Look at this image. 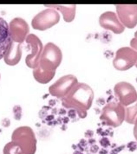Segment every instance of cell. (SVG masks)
Returning a JSON list of instances; mask_svg holds the SVG:
<instances>
[{"label": "cell", "mask_w": 137, "mask_h": 154, "mask_svg": "<svg viewBox=\"0 0 137 154\" xmlns=\"http://www.w3.org/2000/svg\"><path fill=\"white\" fill-rule=\"evenodd\" d=\"M93 100L94 92L92 88L82 82H78L65 97L61 99L64 107L75 110L82 119L87 116V111L91 107Z\"/></svg>", "instance_id": "cell-1"}, {"label": "cell", "mask_w": 137, "mask_h": 154, "mask_svg": "<svg viewBox=\"0 0 137 154\" xmlns=\"http://www.w3.org/2000/svg\"><path fill=\"white\" fill-rule=\"evenodd\" d=\"M62 60V53L60 48L53 42H48L43 49V53L39 61V67L41 69L56 73Z\"/></svg>", "instance_id": "cell-2"}, {"label": "cell", "mask_w": 137, "mask_h": 154, "mask_svg": "<svg viewBox=\"0 0 137 154\" xmlns=\"http://www.w3.org/2000/svg\"><path fill=\"white\" fill-rule=\"evenodd\" d=\"M11 141L17 143L24 154H35L37 151V138L30 126H20L11 134Z\"/></svg>", "instance_id": "cell-3"}, {"label": "cell", "mask_w": 137, "mask_h": 154, "mask_svg": "<svg viewBox=\"0 0 137 154\" xmlns=\"http://www.w3.org/2000/svg\"><path fill=\"white\" fill-rule=\"evenodd\" d=\"M126 116V111L123 106L119 102H110L102 110L100 119L107 126L112 127L120 126Z\"/></svg>", "instance_id": "cell-4"}, {"label": "cell", "mask_w": 137, "mask_h": 154, "mask_svg": "<svg viewBox=\"0 0 137 154\" xmlns=\"http://www.w3.org/2000/svg\"><path fill=\"white\" fill-rule=\"evenodd\" d=\"M59 21V13L54 9L47 8L35 16L31 21V25L35 29L43 31L55 26Z\"/></svg>", "instance_id": "cell-5"}, {"label": "cell", "mask_w": 137, "mask_h": 154, "mask_svg": "<svg viewBox=\"0 0 137 154\" xmlns=\"http://www.w3.org/2000/svg\"><path fill=\"white\" fill-rule=\"evenodd\" d=\"M137 63V51L131 47H123L116 52L113 60L115 69L119 71H126L135 66Z\"/></svg>", "instance_id": "cell-6"}, {"label": "cell", "mask_w": 137, "mask_h": 154, "mask_svg": "<svg viewBox=\"0 0 137 154\" xmlns=\"http://www.w3.org/2000/svg\"><path fill=\"white\" fill-rule=\"evenodd\" d=\"M115 96L118 102L123 106H128L137 101V92L135 87L129 82H121L114 88Z\"/></svg>", "instance_id": "cell-7"}, {"label": "cell", "mask_w": 137, "mask_h": 154, "mask_svg": "<svg viewBox=\"0 0 137 154\" xmlns=\"http://www.w3.org/2000/svg\"><path fill=\"white\" fill-rule=\"evenodd\" d=\"M78 83L77 78L73 75H66L59 78L55 83L49 88L51 95L58 99H62Z\"/></svg>", "instance_id": "cell-8"}, {"label": "cell", "mask_w": 137, "mask_h": 154, "mask_svg": "<svg viewBox=\"0 0 137 154\" xmlns=\"http://www.w3.org/2000/svg\"><path fill=\"white\" fill-rule=\"evenodd\" d=\"M25 42L31 49V53L25 58V63L30 69H34L39 64L43 46L41 40L34 34H29Z\"/></svg>", "instance_id": "cell-9"}, {"label": "cell", "mask_w": 137, "mask_h": 154, "mask_svg": "<svg viewBox=\"0 0 137 154\" xmlns=\"http://www.w3.org/2000/svg\"><path fill=\"white\" fill-rule=\"evenodd\" d=\"M30 32V27L26 21L21 17H15L9 23V34L11 41L20 43L26 40Z\"/></svg>", "instance_id": "cell-10"}, {"label": "cell", "mask_w": 137, "mask_h": 154, "mask_svg": "<svg viewBox=\"0 0 137 154\" xmlns=\"http://www.w3.org/2000/svg\"><path fill=\"white\" fill-rule=\"evenodd\" d=\"M117 17L124 27L135 28L137 25V5H118Z\"/></svg>", "instance_id": "cell-11"}, {"label": "cell", "mask_w": 137, "mask_h": 154, "mask_svg": "<svg viewBox=\"0 0 137 154\" xmlns=\"http://www.w3.org/2000/svg\"><path fill=\"white\" fill-rule=\"evenodd\" d=\"M100 26L107 30H111L115 34H121L125 30V27L118 19L117 15L113 11H106L99 17Z\"/></svg>", "instance_id": "cell-12"}, {"label": "cell", "mask_w": 137, "mask_h": 154, "mask_svg": "<svg viewBox=\"0 0 137 154\" xmlns=\"http://www.w3.org/2000/svg\"><path fill=\"white\" fill-rule=\"evenodd\" d=\"M22 44L11 41L6 53L4 56V61L9 66H15L21 61L22 58Z\"/></svg>", "instance_id": "cell-13"}, {"label": "cell", "mask_w": 137, "mask_h": 154, "mask_svg": "<svg viewBox=\"0 0 137 154\" xmlns=\"http://www.w3.org/2000/svg\"><path fill=\"white\" fill-rule=\"evenodd\" d=\"M11 42L9 34V23L0 17V60L4 58Z\"/></svg>", "instance_id": "cell-14"}, {"label": "cell", "mask_w": 137, "mask_h": 154, "mask_svg": "<svg viewBox=\"0 0 137 154\" xmlns=\"http://www.w3.org/2000/svg\"><path fill=\"white\" fill-rule=\"evenodd\" d=\"M47 8H51L54 10H58L62 15L63 20L67 23H70L74 20L75 16V10L76 6L72 5H45Z\"/></svg>", "instance_id": "cell-15"}, {"label": "cell", "mask_w": 137, "mask_h": 154, "mask_svg": "<svg viewBox=\"0 0 137 154\" xmlns=\"http://www.w3.org/2000/svg\"><path fill=\"white\" fill-rule=\"evenodd\" d=\"M56 73L52 72H48L45 70L41 69L39 67H37L36 69H33V76L34 79L39 83L41 84H47L49 82L54 76H55Z\"/></svg>", "instance_id": "cell-16"}, {"label": "cell", "mask_w": 137, "mask_h": 154, "mask_svg": "<svg viewBox=\"0 0 137 154\" xmlns=\"http://www.w3.org/2000/svg\"><path fill=\"white\" fill-rule=\"evenodd\" d=\"M125 111H126V116H125L126 122L132 125L135 124L137 118V101L135 105L125 108Z\"/></svg>", "instance_id": "cell-17"}, {"label": "cell", "mask_w": 137, "mask_h": 154, "mask_svg": "<svg viewBox=\"0 0 137 154\" xmlns=\"http://www.w3.org/2000/svg\"><path fill=\"white\" fill-rule=\"evenodd\" d=\"M4 154H24L21 147L13 141L6 144L4 147Z\"/></svg>", "instance_id": "cell-18"}, {"label": "cell", "mask_w": 137, "mask_h": 154, "mask_svg": "<svg viewBox=\"0 0 137 154\" xmlns=\"http://www.w3.org/2000/svg\"><path fill=\"white\" fill-rule=\"evenodd\" d=\"M130 46L133 49H135V51H137V39L136 38H133L130 41ZM135 67L137 68V63L135 64Z\"/></svg>", "instance_id": "cell-19"}, {"label": "cell", "mask_w": 137, "mask_h": 154, "mask_svg": "<svg viewBox=\"0 0 137 154\" xmlns=\"http://www.w3.org/2000/svg\"><path fill=\"white\" fill-rule=\"evenodd\" d=\"M134 125H135V126H134V136H135V140H137V118Z\"/></svg>", "instance_id": "cell-20"}, {"label": "cell", "mask_w": 137, "mask_h": 154, "mask_svg": "<svg viewBox=\"0 0 137 154\" xmlns=\"http://www.w3.org/2000/svg\"><path fill=\"white\" fill-rule=\"evenodd\" d=\"M135 38H136L137 39V31L135 33Z\"/></svg>", "instance_id": "cell-21"}, {"label": "cell", "mask_w": 137, "mask_h": 154, "mask_svg": "<svg viewBox=\"0 0 137 154\" xmlns=\"http://www.w3.org/2000/svg\"><path fill=\"white\" fill-rule=\"evenodd\" d=\"M0 77H1V75H0Z\"/></svg>", "instance_id": "cell-22"}]
</instances>
